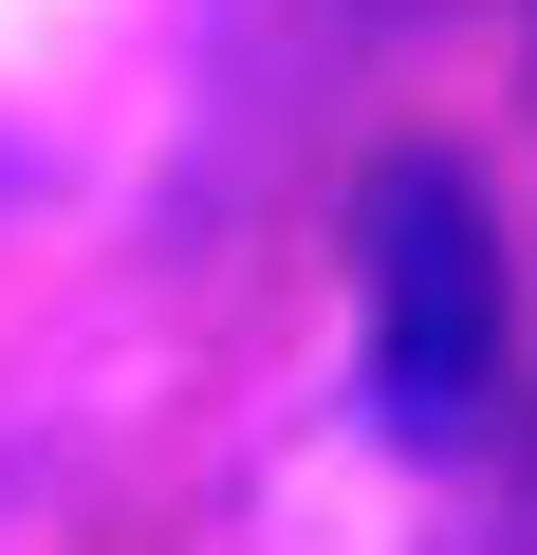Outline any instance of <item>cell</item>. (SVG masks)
Segmentation results:
<instances>
[{
	"label": "cell",
	"instance_id": "1",
	"mask_svg": "<svg viewBox=\"0 0 537 555\" xmlns=\"http://www.w3.org/2000/svg\"><path fill=\"white\" fill-rule=\"evenodd\" d=\"M353 352H371V408L408 444H463L500 408L519 259H500V204H482L463 149H371L353 167Z\"/></svg>",
	"mask_w": 537,
	"mask_h": 555
}]
</instances>
